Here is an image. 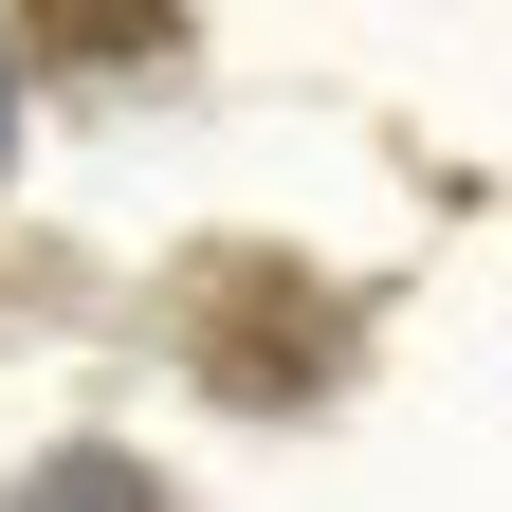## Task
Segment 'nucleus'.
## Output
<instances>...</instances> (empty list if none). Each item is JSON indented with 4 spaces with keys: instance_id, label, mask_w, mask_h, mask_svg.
I'll return each mask as SVG.
<instances>
[{
    "instance_id": "f257e3e1",
    "label": "nucleus",
    "mask_w": 512,
    "mask_h": 512,
    "mask_svg": "<svg viewBox=\"0 0 512 512\" xmlns=\"http://www.w3.org/2000/svg\"><path fill=\"white\" fill-rule=\"evenodd\" d=\"M19 19H37L55 55H92V74H128V55H165V19H183V0H19Z\"/></svg>"
},
{
    "instance_id": "f03ea898",
    "label": "nucleus",
    "mask_w": 512,
    "mask_h": 512,
    "mask_svg": "<svg viewBox=\"0 0 512 512\" xmlns=\"http://www.w3.org/2000/svg\"><path fill=\"white\" fill-rule=\"evenodd\" d=\"M19 512H165V494H147V476H128V458H55V476H37Z\"/></svg>"
}]
</instances>
